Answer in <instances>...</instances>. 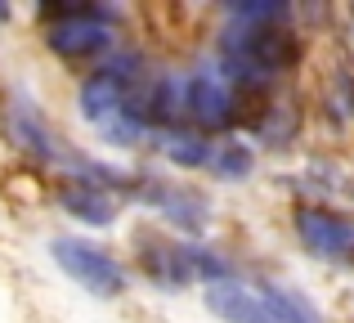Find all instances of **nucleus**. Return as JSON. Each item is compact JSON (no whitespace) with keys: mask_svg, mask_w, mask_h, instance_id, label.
Masks as SVG:
<instances>
[{"mask_svg":"<svg viewBox=\"0 0 354 323\" xmlns=\"http://www.w3.org/2000/svg\"><path fill=\"white\" fill-rule=\"evenodd\" d=\"M63 211L68 216H77V220H86V225H113L117 220V211H121V202L113 198V193L104 189V184H72V189H63Z\"/></svg>","mask_w":354,"mask_h":323,"instance_id":"6e6552de","label":"nucleus"},{"mask_svg":"<svg viewBox=\"0 0 354 323\" xmlns=\"http://www.w3.org/2000/svg\"><path fill=\"white\" fill-rule=\"evenodd\" d=\"M260 297H265L269 315H274L278 323H323V315L314 310L310 297H301L296 288H283V283H265L260 288Z\"/></svg>","mask_w":354,"mask_h":323,"instance_id":"9d476101","label":"nucleus"},{"mask_svg":"<svg viewBox=\"0 0 354 323\" xmlns=\"http://www.w3.org/2000/svg\"><path fill=\"white\" fill-rule=\"evenodd\" d=\"M162 153L171 158L175 166H211V144H202L198 135H180V131H166L162 140Z\"/></svg>","mask_w":354,"mask_h":323,"instance_id":"9b49d317","label":"nucleus"},{"mask_svg":"<svg viewBox=\"0 0 354 323\" xmlns=\"http://www.w3.org/2000/svg\"><path fill=\"white\" fill-rule=\"evenodd\" d=\"M211 166H216V175H225V180H242V175H251V149L247 144H220V149L211 153Z\"/></svg>","mask_w":354,"mask_h":323,"instance_id":"f8f14e48","label":"nucleus"},{"mask_svg":"<svg viewBox=\"0 0 354 323\" xmlns=\"http://www.w3.org/2000/svg\"><path fill=\"white\" fill-rule=\"evenodd\" d=\"M148 202H157L162 207V216L171 220V225H180L184 234H202L207 229V198L193 189H148Z\"/></svg>","mask_w":354,"mask_h":323,"instance_id":"1a4fd4ad","label":"nucleus"},{"mask_svg":"<svg viewBox=\"0 0 354 323\" xmlns=\"http://www.w3.org/2000/svg\"><path fill=\"white\" fill-rule=\"evenodd\" d=\"M220 54H225V72L242 86H265L278 72H287L296 59H301V45H296L292 32H283L278 23L265 27H229L225 41H220Z\"/></svg>","mask_w":354,"mask_h":323,"instance_id":"f257e3e1","label":"nucleus"},{"mask_svg":"<svg viewBox=\"0 0 354 323\" xmlns=\"http://www.w3.org/2000/svg\"><path fill=\"white\" fill-rule=\"evenodd\" d=\"M202 301H207V310L220 323H278L269 315L265 297H256V292L242 288V283H211V288L202 292Z\"/></svg>","mask_w":354,"mask_h":323,"instance_id":"0eeeda50","label":"nucleus"},{"mask_svg":"<svg viewBox=\"0 0 354 323\" xmlns=\"http://www.w3.org/2000/svg\"><path fill=\"white\" fill-rule=\"evenodd\" d=\"M296 234H301V243L310 247L319 261H350L354 256V229L337 216V211L301 207L296 211Z\"/></svg>","mask_w":354,"mask_h":323,"instance_id":"20e7f679","label":"nucleus"},{"mask_svg":"<svg viewBox=\"0 0 354 323\" xmlns=\"http://www.w3.org/2000/svg\"><path fill=\"white\" fill-rule=\"evenodd\" d=\"M50 18V50L63 63H90L104 59L113 50V27H108V9L95 5H63V9H45Z\"/></svg>","mask_w":354,"mask_h":323,"instance_id":"f03ea898","label":"nucleus"},{"mask_svg":"<svg viewBox=\"0 0 354 323\" xmlns=\"http://www.w3.org/2000/svg\"><path fill=\"white\" fill-rule=\"evenodd\" d=\"M234 108H238L234 90H229L216 72H193V77L184 81V113L193 117V126L220 131V126H229L238 117Z\"/></svg>","mask_w":354,"mask_h":323,"instance_id":"39448f33","label":"nucleus"},{"mask_svg":"<svg viewBox=\"0 0 354 323\" xmlns=\"http://www.w3.org/2000/svg\"><path fill=\"white\" fill-rule=\"evenodd\" d=\"M50 252L59 261V270L72 283H81L86 292H95V297H121L126 292V270H121L104 247L86 243V238H54Z\"/></svg>","mask_w":354,"mask_h":323,"instance_id":"7ed1b4c3","label":"nucleus"},{"mask_svg":"<svg viewBox=\"0 0 354 323\" xmlns=\"http://www.w3.org/2000/svg\"><path fill=\"white\" fill-rule=\"evenodd\" d=\"M139 265L144 274L166 292H180L184 283L198 279V261H193V247L180 243H162V238H139Z\"/></svg>","mask_w":354,"mask_h":323,"instance_id":"423d86ee","label":"nucleus"}]
</instances>
